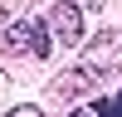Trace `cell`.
Instances as JSON below:
<instances>
[{"label": "cell", "mask_w": 122, "mask_h": 117, "mask_svg": "<svg viewBox=\"0 0 122 117\" xmlns=\"http://www.w3.org/2000/svg\"><path fill=\"white\" fill-rule=\"evenodd\" d=\"M44 29H49V44H54V49H73V44H83V5L59 0V5L44 15Z\"/></svg>", "instance_id": "1"}, {"label": "cell", "mask_w": 122, "mask_h": 117, "mask_svg": "<svg viewBox=\"0 0 122 117\" xmlns=\"http://www.w3.org/2000/svg\"><path fill=\"white\" fill-rule=\"evenodd\" d=\"M5 49H29V58H49L54 54V44H49V29L44 20H15V24L5 29Z\"/></svg>", "instance_id": "2"}, {"label": "cell", "mask_w": 122, "mask_h": 117, "mask_svg": "<svg viewBox=\"0 0 122 117\" xmlns=\"http://www.w3.org/2000/svg\"><path fill=\"white\" fill-rule=\"evenodd\" d=\"M122 63V34L117 29H103V34L88 44V54H83V73H112V68Z\"/></svg>", "instance_id": "3"}, {"label": "cell", "mask_w": 122, "mask_h": 117, "mask_svg": "<svg viewBox=\"0 0 122 117\" xmlns=\"http://www.w3.org/2000/svg\"><path fill=\"white\" fill-rule=\"evenodd\" d=\"M88 107H93L98 117H122V93L117 98H98V102H88Z\"/></svg>", "instance_id": "4"}, {"label": "cell", "mask_w": 122, "mask_h": 117, "mask_svg": "<svg viewBox=\"0 0 122 117\" xmlns=\"http://www.w3.org/2000/svg\"><path fill=\"white\" fill-rule=\"evenodd\" d=\"M5 117H44V107H34V102H20V107H10Z\"/></svg>", "instance_id": "5"}, {"label": "cell", "mask_w": 122, "mask_h": 117, "mask_svg": "<svg viewBox=\"0 0 122 117\" xmlns=\"http://www.w3.org/2000/svg\"><path fill=\"white\" fill-rule=\"evenodd\" d=\"M73 5H83V10H98V5H103V0H73Z\"/></svg>", "instance_id": "6"}, {"label": "cell", "mask_w": 122, "mask_h": 117, "mask_svg": "<svg viewBox=\"0 0 122 117\" xmlns=\"http://www.w3.org/2000/svg\"><path fill=\"white\" fill-rule=\"evenodd\" d=\"M73 117H98V112H93V107H78V112H73Z\"/></svg>", "instance_id": "7"}]
</instances>
